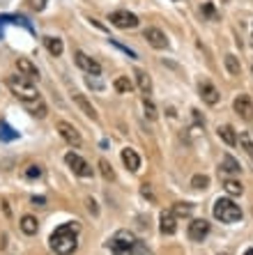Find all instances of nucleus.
Here are the masks:
<instances>
[{
    "mask_svg": "<svg viewBox=\"0 0 253 255\" xmlns=\"http://www.w3.org/2000/svg\"><path fill=\"white\" fill-rule=\"evenodd\" d=\"M175 216H180V219H187V216H191V212H193V205L191 202H177L173 209H170Z\"/></svg>",
    "mask_w": 253,
    "mask_h": 255,
    "instance_id": "nucleus-25",
    "label": "nucleus"
},
{
    "mask_svg": "<svg viewBox=\"0 0 253 255\" xmlns=\"http://www.w3.org/2000/svg\"><path fill=\"white\" fill-rule=\"evenodd\" d=\"M26 177H28V180H37V177H42V168H40V166H28V168H26Z\"/></svg>",
    "mask_w": 253,
    "mask_h": 255,
    "instance_id": "nucleus-31",
    "label": "nucleus"
},
{
    "mask_svg": "<svg viewBox=\"0 0 253 255\" xmlns=\"http://www.w3.org/2000/svg\"><path fill=\"white\" fill-rule=\"evenodd\" d=\"M200 97H203V101H205V104H210V106L219 104V90H216V87H214L210 81L200 83Z\"/></svg>",
    "mask_w": 253,
    "mask_h": 255,
    "instance_id": "nucleus-15",
    "label": "nucleus"
},
{
    "mask_svg": "<svg viewBox=\"0 0 253 255\" xmlns=\"http://www.w3.org/2000/svg\"><path fill=\"white\" fill-rule=\"evenodd\" d=\"M65 163L69 166V168L74 170V173L79 175V177H92V166L83 159V156H79L76 152H67V156H65Z\"/></svg>",
    "mask_w": 253,
    "mask_h": 255,
    "instance_id": "nucleus-5",
    "label": "nucleus"
},
{
    "mask_svg": "<svg viewBox=\"0 0 253 255\" xmlns=\"http://www.w3.org/2000/svg\"><path fill=\"white\" fill-rule=\"evenodd\" d=\"M87 209H90L92 214H97V212H99V209H97V202H94V200H87Z\"/></svg>",
    "mask_w": 253,
    "mask_h": 255,
    "instance_id": "nucleus-36",
    "label": "nucleus"
},
{
    "mask_svg": "<svg viewBox=\"0 0 253 255\" xmlns=\"http://www.w3.org/2000/svg\"><path fill=\"white\" fill-rule=\"evenodd\" d=\"M235 113L240 115L242 120H253V104L247 94H240L235 99Z\"/></svg>",
    "mask_w": 253,
    "mask_h": 255,
    "instance_id": "nucleus-12",
    "label": "nucleus"
},
{
    "mask_svg": "<svg viewBox=\"0 0 253 255\" xmlns=\"http://www.w3.org/2000/svg\"><path fill=\"white\" fill-rule=\"evenodd\" d=\"M21 230L26 232V235H37V230H40V223H37V219L30 214H26L23 219H21Z\"/></svg>",
    "mask_w": 253,
    "mask_h": 255,
    "instance_id": "nucleus-21",
    "label": "nucleus"
},
{
    "mask_svg": "<svg viewBox=\"0 0 253 255\" xmlns=\"http://www.w3.org/2000/svg\"><path fill=\"white\" fill-rule=\"evenodd\" d=\"M143 108H145V115L150 117V120H157V108H154V104L150 101V97L143 99Z\"/></svg>",
    "mask_w": 253,
    "mask_h": 255,
    "instance_id": "nucleus-28",
    "label": "nucleus"
},
{
    "mask_svg": "<svg viewBox=\"0 0 253 255\" xmlns=\"http://www.w3.org/2000/svg\"><path fill=\"white\" fill-rule=\"evenodd\" d=\"M216 134H219L221 141L226 143V145H230V147H233V145H237V134H235V129L230 127V124H223V127H219V129H216Z\"/></svg>",
    "mask_w": 253,
    "mask_h": 255,
    "instance_id": "nucleus-18",
    "label": "nucleus"
},
{
    "mask_svg": "<svg viewBox=\"0 0 253 255\" xmlns=\"http://www.w3.org/2000/svg\"><path fill=\"white\" fill-rule=\"evenodd\" d=\"M26 108L35 117H46V104L42 101V97H37V99H33V101H26Z\"/></svg>",
    "mask_w": 253,
    "mask_h": 255,
    "instance_id": "nucleus-20",
    "label": "nucleus"
},
{
    "mask_svg": "<svg viewBox=\"0 0 253 255\" xmlns=\"http://www.w3.org/2000/svg\"><path fill=\"white\" fill-rule=\"evenodd\" d=\"M191 186L193 188H207L210 186V177H207V175H193Z\"/></svg>",
    "mask_w": 253,
    "mask_h": 255,
    "instance_id": "nucleus-27",
    "label": "nucleus"
},
{
    "mask_svg": "<svg viewBox=\"0 0 253 255\" xmlns=\"http://www.w3.org/2000/svg\"><path fill=\"white\" fill-rule=\"evenodd\" d=\"M221 170H223V173H240L242 168H240V161H237V159L226 154L223 156V161H221Z\"/></svg>",
    "mask_w": 253,
    "mask_h": 255,
    "instance_id": "nucleus-22",
    "label": "nucleus"
},
{
    "mask_svg": "<svg viewBox=\"0 0 253 255\" xmlns=\"http://www.w3.org/2000/svg\"><path fill=\"white\" fill-rule=\"evenodd\" d=\"M74 101H76V106L81 108V110H83V113L87 115V117H90V120H99V115H97V110H94V106L92 104H90V101H87V97L85 94H81V92H74Z\"/></svg>",
    "mask_w": 253,
    "mask_h": 255,
    "instance_id": "nucleus-14",
    "label": "nucleus"
},
{
    "mask_svg": "<svg viewBox=\"0 0 253 255\" xmlns=\"http://www.w3.org/2000/svg\"><path fill=\"white\" fill-rule=\"evenodd\" d=\"M159 230L164 232V235H175V232H177V216H175L170 209L161 212V216H159Z\"/></svg>",
    "mask_w": 253,
    "mask_h": 255,
    "instance_id": "nucleus-10",
    "label": "nucleus"
},
{
    "mask_svg": "<svg viewBox=\"0 0 253 255\" xmlns=\"http://www.w3.org/2000/svg\"><path fill=\"white\" fill-rule=\"evenodd\" d=\"M44 44H46V51L53 58H60L62 51H65V44H62L60 37H44Z\"/></svg>",
    "mask_w": 253,
    "mask_h": 255,
    "instance_id": "nucleus-17",
    "label": "nucleus"
},
{
    "mask_svg": "<svg viewBox=\"0 0 253 255\" xmlns=\"http://www.w3.org/2000/svg\"><path fill=\"white\" fill-rule=\"evenodd\" d=\"M136 83H138L140 92L145 94V97H150V94H152V81H150V76H147L143 69H136Z\"/></svg>",
    "mask_w": 253,
    "mask_h": 255,
    "instance_id": "nucleus-19",
    "label": "nucleus"
},
{
    "mask_svg": "<svg viewBox=\"0 0 253 255\" xmlns=\"http://www.w3.org/2000/svg\"><path fill=\"white\" fill-rule=\"evenodd\" d=\"M74 58H76V65H79L81 69H85L90 76H99L101 74V65L97 60H92V58H87L83 51H76V55H74Z\"/></svg>",
    "mask_w": 253,
    "mask_h": 255,
    "instance_id": "nucleus-9",
    "label": "nucleus"
},
{
    "mask_svg": "<svg viewBox=\"0 0 253 255\" xmlns=\"http://www.w3.org/2000/svg\"><path fill=\"white\" fill-rule=\"evenodd\" d=\"M240 143H242V147L247 149V154L253 159V141L249 138V134H240Z\"/></svg>",
    "mask_w": 253,
    "mask_h": 255,
    "instance_id": "nucleus-29",
    "label": "nucleus"
},
{
    "mask_svg": "<svg viewBox=\"0 0 253 255\" xmlns=\"http://www.w3.org/2000/svg\"><path fill=\"white\" fill-rule=\"evenodd\" d=\"M16 69H19V76H23V78H28V81L40 78V69L35 67L28 58H19V60H16Z\"/></svg>",
    "mask_w": 253,
    "mask_h": 255,
    "instance_id": "nucleus-13",
    "label": "nucleus"
},
{
    "mask_svg": "<svg viewBox=\"0 0 253 255\" xmlns=\"http://www.w3.org/2000/svg\"><path fill=\"white\" fill-rule=\"evenodd\" d=\"M0 136H2L5 141H12V138H16V134H14L12 129L7 127V124H0Z\"/></svg>",
    "mask_w": 253,
    "mask_h": 255,
    "instance_id": "nucleus-32",
    "label": "nucleus"
},
{
    "mask_svg": "<svg viewBox=\"0 0 253 255\" xmlns=\"http://www.w3.org/2000/svg\"><path fill=\"white\" fill-rule=\"evenodd\" d=\"M223 62H226L228 74H230V76H240V60H237L233 53H228L226 58H223Z\"/></svg>",
    "mask_w": 253,
    "mask_h": 255,
    "instance_id": "nucleus-23",
    "label": "nucleus"
},
{
    "mask_svg": "<svg viewBox=\"0 0 253 255\" xmlns=\"http://www.w3.org/2000/svg\"><path fill=\"white\" fill-rule=\"evenodd\" d=\"M122 163H125L131 173H138V170H140V156L136 154L133 149H129V147L122 149Z\"/></svg>",
    "mask_w": 253,
    "mask_h": 255,
    "instance_id": "nucleus-16",
    "label": "nucleus"
},
{
    "mask_svg": "<svg viewBox=\"0 0 253 255\" xmlns=\"http://www.w3.org/2000/svg\"><path fill=\"white\" fill-rule=\"evenodd\" d=\"M7 87H9L14 97H19L23 104L40 97L37 87H35L33 83H28V78H23V76H9V78H7Z\"/></svg>",
    "mask_w": 253,
    "mask_h": 255,
    "instance_id": "nucleus-4",
    "label": "nucleus"
},
{
    "mask_svg": "<svg viewBox=\"0 0 253 255\" xmlns=\"http://www.w3.org/2000/svg\"><path fill=\"white\" fill-rule=\"evenodd\" d=\"M214 219H219L221 223H237L242 221V209L230 198H219L214 202Z\"/></svg>",
    "mask_w": 253,
    "mask_h": 255,
    "instance_id": "nucleus-3",
    "label": "nucleus"
},
{
    "mask_svg": "<svg viewBox=\"0 0 253 255\" xmlns=\"http://www.w3.org/2000/svg\"><path fill=\"white\" fill-rule=\"evenodd\" d=\"M203 14H205V16H210V19H216V12H214L212 2H205V5H203Z\"/></svg>",
    "mask_w": 253,
    "mask_h": 255,
    "instance_id": "nucleus-33",
    "label": "nucleus"
},
{
    "mask_svg": "<svg viewBox=\"0 0 253 255\" xmlns=\"http://www.w3.org/2000/svg\"><path fill=\"white\" fill-rule=\"evenodd\" d=\"M111 251L115 255H145V246L143 242L136 239L133 232L129 230H118L111 239Z\"/></svg>",
    "mask_w": 253,
    "mask_h": 255,
    "instance_id": "nucleus-2",
    "label": "nucleus"
},
{
    "mask_svg": "<svg viewBox=\"0 0 253 255\" xmlns=\"http://www.w3.org/2000/svg\"><path fill=\"white\" fill-rule=\"evenodd\" d=\"M223 188H226L228 195H242L244 193V186H242L237 180H226L223 182Z\"/></svg>",
    "mask_w": 253,
    "mask_h": 255,
    "instance_id": "nucleus-26",
    "label": "nucleus"
},
{
    "mask_svg": "<svg viewBox=\"0 0 253 255\" xmlns=\"http://www.w3.org/2000/svg\"><path fill=\"white\" fill-rule=\"evenodd\" d=\"M140 193H143V198H150V200L154 202V193H152V188H150V184H143V186H140Z\"/></svg>",
    "mask_w": 253,
    "mask_h": 255,
    "instance_id": "nucleus-35",
    "label": "nucleus"
},
{
    "mask_svg": "<svg viewBox=\"0 0 253 255\" xmlns=\"http://www.w3.org/2000/svg\"><path fill=\"white\" fill-rule=\"evenodd\" d=\"M99 168H101V175H104L106 180H113V177H115L113 168L108 166V161H106V159H101V161H99Z\"/></svg>",
    "mask_w": 253,
    "mask_h": 255,
    "instance_id": "nucleus-30",
    "label": "nucleus"
},
{
    "mask_svg": "<svg viewBox=\"0 0 253 255\" xmlns=\"http://www.w3.org/2000/svg\"><path fill=\"white\" fill-rule=\"evenodd\" d=\"M33 202H35V205H44V202H46V200H44V198H37V195H35V198H33Z\"/></svg>",
    "mask_w": 253,
    "mask_h": 255,
    "instance_id": "nucleus-37",
    "label": "nucleus"
},
{
    "mask_svg": "<svg viewBox=\"0 0 253 255\" xmlns=\"http://www.w3.org/2000/svg\"><path fill=\"white\" fill-rule=\"evenodd\" d=\"M219 255H228V253H219Z\"/></svg>",
    "mask_w": 253,
    "mask_h": 255,
    "instance_id": "nucleus-39",
    "label": "nucleus"
},
{
    "mask_svg": "<svg viewBox=\"0 0 253 255\" xmlns=\"http://www.w3.org/2000/svg\"><path fill=\"white\" fill-rule=\"evenodd\" d=\"M244 255H253V249H247V253H244Z\"/></svg>",
    "mask_w": 253,
    "mask_h": 255,
    "instance_id": "nucleus-38",
    "label": "nucleus"
},
{
    "mask_svg": "<svg viewBox=\"0 0 253 255\" xmlns=\"http://www.w3.org/2000/svg\"><path fill=\"white\" fill-rule=\"evenodd\" d=\"M187 235L191 242H203V239L210 235V223H207L205 219H193V221L189 223Z\"/></svg>",
    "mask_w": 253,
    "mask_h": 255,
    "instance_id": "nucleus-8",
    "label": "nucleus"
},
{
    "mask_svg": "<svg viewBox=\"0 0 253 255\" xmlns=\"http://www.w3.org/2000/svg\"><path fill=\"white\" fill-rule=\"evenodd\" d=\"M108 21H111L115 28H120V30H126V28H136V26H138V16L131 14V12H126V9H115V12H111Z\"/></svg>",
    "mask_w": 253,
    "mask_h": 255,
    "instance_id": "nucleus-7",
    "label": "nucleus"
},
{
    "mask_svg": "<svg viewBox=\"0 0 253 255\" xmlns=\"http://www.w3.org/2000/svg\"><path fill=\"white\" fill-rule=\"evenodd\" d=\"M143 37H145L147 39V44H150V46H154V48H166L168 46V39H166V35L161 33L159 28H147L145 33H143Z\"/></svg>",
    "mask_w": 253,
    "mask_h": 255,
    "instance_id": "nucleus-11",
    "label": "nucleus"
},
{
    "mask_svg": "<svg viewBox=\"0 0 253 255\" xmlns=\"http://www.w3.org/2000/svg\"><path fill=\"white\" fill-rule=\"evenodd\" d=\"M28 2H30V7H33V9H37V12H42V9L46 7V2H48V0H28Z\"/></svg>",
    "mask_w": 253,
    "mask_h": 255,
    "instance_id": "nucleus-34",
    "label": "nucleus"
},
{
    "mask_svg": "<svg viewBox=\"0 0 253 255\" xmlns=\"http://www.w3.org/2000/svg\"><path fill=\"white\" fill-rule=\"evenodd\" d=\"M79 230L81 225L76 221H69L60 228H55V232L51 235V249L55 251L58 255H72L79 246Z\"/></svg>",
    "mask_w": 253,
    "mask_h": 255,
    "instance_id": "nucleus-1",
    "label": "nucleus"
},
{
    "mask_svg": "<svg viewBox=\"0 0 253 255\" xmlns=\"http://www.w3.org/2000/svg\"><path fill=\"white\" fill-rule=\"evenodd\" d=\"M113 87L120 94H126V92H131V90H133V83L129 81L126 76H118V78H115V83H113Z\"/></svg>",
    "mask_w": 253,
    "mask_h": 255,
    "instance_id": "nucleus-24",
    "label": "nucleus"
},
{
    "mask_svg": "<svg viewBox=\"0 0 253 255\" xmlns=\"http://www.w3.org/2000/svg\"><path fill=\"white\" fill-rule=\"evenodd\" d=\"M55 129H58V134L62 136V141L65 143H69L72 147H76L79 149L81 145H83V138H81V134L76 131V127L74 124H69V122H65V120H60L58 124H55Z\"/></svg>",
    "mask_w": 253,
    "mask_h": 255,
    "instance_id": "nucleus-6",
    "label": "nucleus"
}]
</instances>
